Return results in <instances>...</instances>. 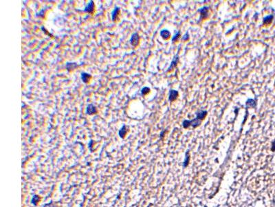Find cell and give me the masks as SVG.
Returning a JSON list of instances; mask_svg holds the SVG:
<instances>
[{"instance_id":"ffe728a7","label":"cell","mask_w":275,"mask_h":207,"mask_svg":"<svg viewBox=\"0 0 275 207\" xmlns=\"http://www.w3.org/2000/svg\"><path fill=\"white\" fill-rule=\"evenodd\" d=\"M271 151L274 152L275 151V139L272 142V146H271Z\"/></svg>"},{"instance_id":"7c38bea8","label":"cell","mask_w":275,"mask_h":207,"mask_svg":"<svg viewBox=\"0 0 275 207\" xmlns=\"http://www.w3.org/2000/svg\"><path fill=\"white\" fill-rule=\"evenodd\" d=\"M273 19H274V16L272 15H267L263 19V24L264 26L270 25L272 22Z\"/></svg>"},{"instance_id":"d6986e66","label":"cell","mask_w":275,"mask_h":207,"mask_svg":"<svg viewBox=\"0 0 275 207\" xmlns=\"http://www.w3.org/2000/svg\"><path fill=\"white\" fill-rule=\"evenodd\" d=\"M189 39V32L187 31L186 33L183 35L182 38V40L184 41V42H186V41H188Z\"/></svg>"},{"instance_id":"8fae6325","label":"cell","mask_w":275,"mask_h":207,"mask_svg":"<svg viewBox=\"0 0 275 207\" xmlns=\"http://www.w3.org/2000/svg\"><path fill=\"white\" fill-rule=\"evenodd\" d=\"M120 9L119 7H115L114 9L113 10V11L111 12V19L113 21H116L118 19V15L120 13Z\"/></svg>"},{"instance_id":"7402d4cb","label":"cell","mask_w":275,"mask_h":207,"mask_svg":"<svg viewBox=\"0 0 275 207\" xmlns=\"http://www.w3.org/2000/svg\"><path fill=\"white\" fill-rule=\"evenodd\" d=\"M274 86H275V80H274Z\"/></svg>"},{"instance_id":"7a4b0ae2","label":"cell","mask_w":275,"mask_h":207,"mask_svg":"<svg viewBox=\"0 0 275 207\" xmlns=\"http://www.w3.org/2000/svg\"><path fill=\"white\" fill-rule=\"evenodd\" d=\"M209 11H210V8L208 6H204L198 10V12H199L200 14V21H202L203 19H208L209 15H210V14H209Z\"/></svg>"},{"instance_id":"3957f363","label":"cell","mask_w":275,"mask_h":207,"mask_svg":"<svg viewBox=\"0 0 275 207\" xmlns=\"http://www.w3.org/2000/svg\"><path fill=\"white\" fill-rule=\"evenodd\" d=\"M129 42H130L131 45L134 47L138 46L139 45V43H140V36H139L138 33H134V34H132Z\"/></svg>"},{"instance_id":"e0dca14e","label":"cell","mask_w":275,"mask_h":207,"mask_svg":"<svg viewBox=\"0 0 275 207\" xmlns=\"http://www.w3.org/2000/svg\"><path fill=\"white\" fill-rule=\"evenodd\" d=\"M181 35V33L180 31H178L175 33V34L174 35V36L173 37H172V42L173 43L174 42H176L178 40L179 38H180V37Z\"/></svg>"},{"instance_id":"5b68a950","label":"cell","mask_w":275,"mask_h":207,"mask_svg":"<svg viewBox=\"0 0 275 207\" xmlns=\"http://www.w3.org/2000/svg\"><path fill=\"white\" fill-rule=\"evenodd\" d=\"M85 113H86V114L92 115L97 114L98 110H97V108L96 107V106H94L93 104H89L88 106H87Z\"/></svg>"},{"instance_id":"52a82bcc","label":"cell","mask_w":275,"mask_h":207,"mask_svg":"<svg viewBox=\"0 0 275 207\" xmlns=\"http://www.w3.org/2000/svg\"><path fill=\"white\" fill-rule=\"evenodd\" d=\"M178 62H179V55L177 54V55H175L174 57H173V59L172 61H171V63L170 66L168 67V70H166V72L168 73V72H170V71H171V70H172L174 68H175L177 66H178Z\"/></svg>"},{"instance_id":"44dd1931","label":"cell","mask_w":275,"mask_h":207,"mask_svg":"<svg viewBox=\"0 0 275 207\" xmlns=\"http://www.w3.org/2000/svg\"><path fill=\"white\" fill-rule=\"evenodd\" d=\"M166 130H164V131H163L162 132V133H160V137H164V133H166Z\"/></svg>"},{"instance_id":"ba28073f","label":"cell","mask_w":275,"mask_h":207,"mask_svg":"<svg viewBox=\"0 0 275 207\" xmlns=\"http://www.w3.org/2000/svg\"><path fill=\"white\" fill-rule=\"evenodd\" d=\"M208 114V112L207 110H198L197 112L195 113V115H196V118H198V120H200L201 121H203L205 119V117H206Z\"/></svg>"},{"instance_id":"6da1fadb","label":"cell","mask_w":275,"mask_h":207,"mask_svg":"<svg viewBox=\"0 0 275 207\" xmlns=\"http://www.w3.org/2000/svg\"><path fill=\"white\" fill-rule=\"evenodd\" d=\"M202 122V121L198 120V119L196 118V117H195V119L192 120H184L183 121L182 126L184 129H188V128L191 126H193L194 129H195V128H197V127H198L199 126L201 125Z\"/></svg>"},{"instance_id":"9a60e30c","label":"cell","mask_w":275,"mask_h":207,"mask_svg":"<svg viewBox=\"0 0 275 207\" xmlns=\"http://www.w3.org/2000/svg\"><path fill=\"white\" fill-rule=\"evenodd\" d=\"M77 67V63H74V62H67V63H66V68H67V70H68L69 72L75 70Z\"/></svg>"},{"instance_id":"30bf717a","label":"cell","mask_w":275,"mask_h":207,"mask_svg":"<svg viewBox=\"0 0 275 207\" xmlns=\"http://www.w3.org/2000/svg\"><path fill=\"white\" fill-rule=\"evenodd\" d=\"M81 80L83 81V82L85 83V84H87L92 79V75L87 73H81Z\"/></svg>"},{"instance_id":"9c48e42d","label":"cell","mask_w":275,"mask_h":207,"mask_svg":"<svg viewBox=\"0 0 275 207\" xmlns=\"http://www.w3.org/2000/svg\"><path fill=\"white\" fill-rule=\"evenodd\" d=\"M256 100L254 99H248L246 102V108H254L256 106Z\"/></svg>"},{"instance_id":"5bb4252c","label":"cell","mask_w":275,"mask_h":207,"mask_svg":"<svg viewBox=\"0 0 275 207\" xmlns=\"http://www.w3.org/2000/svg\"><path fill=\"white\" fill-rule=\"evenodd\" d=\"M160 36L162 37V39L164 40H167L170 38L171 33L168 31V30H162L160 31Z\"/></svg>"},{"instance_id":"ac0fdd59","label":"cell","mask_w":275,"mask_h":207,"mask_svg":"<svg viewBox=\"0 0 275 207\" xmlns=\"http://www.w3.org/2000/svg\"><path fill=\"white\" fill-rule=\"evenodd\" d=\"M189 150L187 151L186 155H185V160H184V167H187L188 164H189Z\"/></svg>"},{"instance_id":"8992f818","label":"cell","mask_w":275,"mask_h":207,"mask_svg":"<svg viewBox=\"0 0 275 207\" xmlns=\"http://www.w3.org/2000/svg\"><path fill=\"white\" fill-rule=\"evenodd\" d=\"M84 12L89 13V14H93L94 13V1H92V0L90 1L88 4L87 5L86 7L85 8Z\"/></svg>"},{"instance_id":"4fadbf2b","label":"cell","mask_w":275,"mask_h":207,"mask_svg":"<svg viewBox=\"0 0 275 207\" xmlns=\"http://www.w3.org/2000/svg\"><path fill=\"white\" fill-rule=\"evenodd\" d=\"M127 132H128V127L125 124H124L118 131V135L121 138H124L127 133Z\"/></svg>"},{"instance_id":"2e32d148","label":"cell","mask_w":275,"mask_h":207,"mask_svg":"<svg viewBox=\"0 0 275 207\" xmlns=\"http://www.w3.org/2000/svg\"><path fill=\"white\" fill-rule=\"evenodd\" d=\"M150 91H151V90H150L149 87L145 86L144 87V88H143V89L141 90V95H143V96L147 95V94H149V93H150Z\"/></svg>"},{"instance_id":"603a6c76","label":"cell","mask_w":275,"mask_h":207,"mask_svg":"<svg viewBox=\"0 0 275 207\" xmlns=\"http://www.w3.org/2000/svg\"></svg>"},{"instance_id":"277c9868","label":"cell","mask_w":275,"mask_h":207,"mask_svg":"<svg viewBox=\"0 0 275 207\" xmlns=\"http://www.w3.org/2000/svg\"><path fill=\"white\" fill-rule=\"evenodd\" d=\"M179 96L178 91L174 89H171L168 94V101L171 102H173L178 99Z\"/></svg>"}]
</instances>
